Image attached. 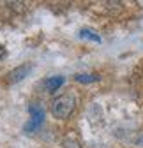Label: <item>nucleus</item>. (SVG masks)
Instances as JSON below:
<instances>
[{
  "label": "nucleus",
  "instance_id": "39448f33",
  "mask_svg": "<svg viewBox=\"0 0 143 148\" xmlns=\"http://www.w3.org/2000/svg\"><path fill=\"white\" fill-rule=\"evenodd\" d=\"M80 37H81V39H90V41L101 42V37H99L94 30H88V28H81V30H80Z\"/></svg>",
  "mask_w": 143,
  "mask_h": 148
},
{
  "label": "nucleus",
  "instance_id": "f257e3e1",
  "mask_svg": "<svg viewBox=\"0 0 143 148\" xmlns=\"http://www.w3.org/2000/svg\"><path fill=\"white\" fill-rule=\"evenodd\" d=\"M74 108H76V97L71 92H65V94H60L51 101L50 111L57 120H65L73 115Z\"/></svg>",
  "mask_w": 143,
  "mask_h": 148
},
{
  "label": "nucleus",
  "instance_id": "20e7f679",
  "mask_svg": "<svg viewBox=\"0 0 143 148\" xmlns=\"http://www.w3.org/2000/svg\"><path fill=\"white\" fill-rule=\"evenodd\" d=\"M64 83H65L64 76H51V78H46V79L43 81V86H44V90H48V92H57Z\"/></svg>",
  "mask_w": 143,
  "mask_h": 148
},
{
  "label": "nucleus",
  "instance_id": "0eeeda50",
  "mask_svg": "<svg viewBox=\"0 0 143 148\" xmlns=\"http://www.w3.org/2000/svg\"><path fill=\"white\" fill-rule=\"evenodd\" d=\"M62 148H81V146H80V143L76 139H65L64 145H62Z\"/></svg>",
  "mask_w": 143,
  "mask_h": 148
},
{
  "label": "nucleus",
  "instance_id": "f03ea898",
  "mask_svg": "<svg viewBox=\"0 0 143 148\" xmlns=\"http://www.w3.org/2000/svg\"><path fill=\"white\" fill-rule=\"evenodd\" d=\"M28 113H30V120L23 127V131L25 132H34V131H37V129L43 125L46 113H44V108L41 104H37V102H32L28 106Z\"/></svg>",
  "mask_w": 143,
  "mask_h": 148
},
{
  "label": "nucleus",
  "instance_id": "6e6552de",
  "mask_svg": "<svg viewBox=\"0 0 143 148\" xmlns=\"http://www.w3.org/2000/svg\"><path fill=\"white\" fill-rule=\"evenodd\" d=\"M6 55H7L6 48H4V46H0V60H2V58H6Z\"/></svg>",
  "mask_w": 143,
  "mask_h": 148
},
{
  "label": "nucleus",
  "instance_id": "423d86ee",
  "mask_svg": "<svg viewBox=\"0 0 143 148\" xmlns=\"http://www.w3.org/2000/svg\"><path fill=\"white\" fill-rule=\"evenodd\" d=\"M74 79L80 81V83H92V81H97L99 78L96 76V74H76Z\"/></svg>",
  "mask_w": 143,
  "mask_h": 148
},
{
  "label": "nucleus",
  "instance_id": "7ed1b4c3",
  "mask_svg": "<svg viewBox=\"0 0 143 148\" xmlns=\"http://www.w3.org/2000/svg\"><path fill=\"white\" fill-rule=\"evenodd\" d=\"M32 69H34V65H32V64L18 65L16 69H12V71L7 74L6 81H7V83H18V81H21V79H25V78L28 76V72H30Z\"/></svg>",
  "mask_w": 143,
  "mask_h": 148
},
{
  "label": "nucleus",
  "instance_id": "1a4fd4ad",
  "mask_svg": "<svg viewBox=\"0 0 143 148\" xmlns=\"http://www.w3.org/2000/svg\"><path fill=\"white\" fill-rule=\"evenodd\" d=\"M138 145H140V146H143V138H141V139H138Z\"/></svg>",
  "mask_w": 143,
  "mask_h": 148
}]
</instances>
